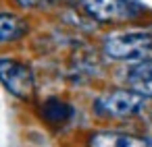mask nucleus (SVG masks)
<instances>
[{
	"label": "nucleus",
	"instance_id": "1",
	"mask_svg": "<svg viewBox=\"0 0 152 147\" xmlns=\"http://www.w3.org/2000/svg\"><path fill=\"white\" fill-rule=\"evenodd\" d=\"M102 52L106 58L117 62H140L152 56V29L148 27H127L110 31L102 40Z\"/></svg>",
	"mask_w": 152,
	"mask_h": 147
},
{
	"label": "nucleus",
	"instance_id": "2",
	"mask_svg": "<svg viewBox=\"0 0 152 147\" xmlns=\"http://www.w3.org/2000/svg\"><path fill=\"white\" fill-rule=\"evenodd\" d=\"M79 11L100 25H127L150 17V11L140 0H79Z\"/></svg>",
	"mask_w": 152,
	"mask_h": 147
},
{
	"label": "nucleus",
	"instance_id": "3",
	"mask_svg": "<svg viewBox=\"0 0 152 147\" xmlns=\"http://www.w3.org/2000/svg\"><path fill=\"white\" fill-rule=\"evenodd\" d=\"M144 102H146V97L142 93H137L125 85V87H115L110 91L96 95L92 102V112L100 120H115L117 122V120L133 118L142 110Z\"/></svg>",
	"mask_w": 152,
	"mask_h": 147
},
{
	"label": "nucleus",
	"instance_id": "4",
	"mask_svg": "<svg viewBox=\"0 0 152 147\" xmlns=\"http://www.w3.org/2000/svg\"><path fill=\"white\" fill-rule=\"evenodd\" d=\"M0 85L13 97L21 102H31L36 95V73L23 60L0 58Z\"/></svg>",
	"mask_w": 152,
	"mask_h": 147
},
{
	"label": "nucleus",
	"instance_id": "5",
	"mask_svg": "<svg viewBox=\"0 0 152 147\" xmlns=\"http://www.w3.org/2000/svg\"><path fill=\"white\" fill-rule=\"evenodd\" d=\"M88 147H152V141L142 135L125 130H94L88 141Z\"/></svg>",
	"mask_w": 152,
	"mask_h": 147
},
{
	"label": "nucleus",
	"instance_id": "6",
	"mask_svg": "<svg viewBox=\"0 0 152 147\" xmlns=\"http://www.w3.org/2000/svg\"><path fill=\"white\" fill-rule=\"evenodd\" d=\"M38 112H40V118H42L48 126H52V128H63V126H67V124L71 122V118L75 116V108H73L67 99L56 97V95L44 99Z\"/></svg>",
	"mask_w": 152,
	"mask_h": 147
},
{
	"label": "nucleus",
	"instance_id": "7",
	"mask_svg": "<svg viewBox=\"0 0 152 147\" xmlns=\"http://www.w3.org/2000/svg\"><path fill=\"white\" fill-rule=\"evenodd\" d=\"M125 85L144 97H152V56L131 62L125 71Z\"/></svg>",
	"mask_w": 152,
	"mask_h": 147
},
{
	"label": "nucleus",
	"instance_id": "8",
	"mask_svg": "<svg viewBox=\"0 0 152 147\" xmlns=\"http://www.w3.org/2000/svg\"><path fill=\"white\" fill-rule=\"evenodd\" d=\"M29 21L11 11H0V44H15L29 33Z\"/></svg>",
	"mask_w": 152,
	"mask_h": 147
}]
</instances>
